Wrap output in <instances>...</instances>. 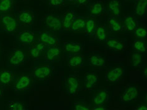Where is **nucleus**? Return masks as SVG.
<instances>
[{"label": "nucleus", "instance_id": "58836bf2", "mask_svg": "<svg viewBox=\"0 0 147 110\" xmlns=\"http://www.w3.org/2000/svg\"><path fill=\"white\" fill-rule=\"evenodd\" d=\"M143 76H144L145 79H146V75H147V68H146V66H145L144 68H143Z\"/></svg>", "mask_w": 147, "mask_h": 110}, {"label": "nucleus", "instance_id": "1a4fd4ad", "mask_svg": "<svg viewBox=\"0 0 147 110\" xmlns=\"http://www.w3.org/2000/svg\"><path fill=\"white\" fill-rule=\"evenodd\" d=\"M45 49V59L49 62L55 61L57 58L59 57L60 54H61V50H60L57 45L47 46Z\"/></svg>", "mask_w": 147, "mask_h": 110}, {"label": "nucleus", "instance_id": "0eeeda50", "mask_svg": "<svg viewBox=\"0 0 147 110\" xmlns=\"http://www.w3.org/2000/svg\"><path fill=\"white\" fill-rule=\"evenodd\" d=\"M25 54L21 50L15 49L12 51L9 55L8 62L13 65H18L21 64L24 61Z\"/></svg>", "mask_w": 147, "mask_h": 110}, {"label": "nucleus", "instance_id": "6e6552de", "mask_svg": "<svg viewBox=\"0 0 147 110\" xmlns=\"http://www.w3.org/2000/svg\"><path fill=\"white\" fill-rule=\"evenodd\" d=\"M18 40L23 45H30L35 40V34L31 31L25 30L18 35Z\"/></svg>", "mask_w": 147, "mask_h": 110}, {"label": "nucleus", "instance_id": "412c9836", "mask_svg": "<svg viewBox=\"0 0 147 110\" xmlns=\"http://www.w3.org/2000/svg\"><path fill=\"white\" fill-rule=\"evenodd\" d=\"M108 9L113 16H118L121 11V5L119 0H111L108 4Z\"/></svg>", "mask_w": 147, "mask_h": 110}, {"label": "nucleus", "instance_id": "4be33fe9", "mask_svg": "<svg viewBox=\"0 0 147 110\" xmlns=\"http://www.w3.org/2000/svg\"><path fill=\"white\" fill-rule=\"evenodd\" d=\"M147 7V0H136L135 5V12L138 15L145 14Z\"/></svg>", "mask_w": 147, "mask_h": 110}, {"label": "nucleus", "instance_id": "f03ea898", "mask_svg": "<svg viewBox=\"0 0 147 110\" xmlns=\"http://www.w3.org/2000/svg\"><path fill=\"white\" fill-rule=\"evenodd\" d=\"M3 27L4 30L8 33L15 32L18 26V20L13 15H4L1 16Z\"/></svg>", "mask_w": 147, "mask_h": 110}, {"label": "nucleus", "instance_id": "7ed1b4c3", "mask_svg": "<svg viewBox=\"0 0 147 110\" xmlns=\"http://www.w3.org/2000/svg\"><path fill=\"white\" fill-rule=\"evenodd\" d=\"M125 72V68L123 66H117L108 70L105 75V79L107 81L111 82H116L121 79Z\"/></svg>", "mask_w": 147, "mask_h": 110}, {"label": "nucleus", "instance_id": "4468645a", "mask_svg": "<svg viewBox=\"0 0 147 110\" xmlns=\"http://www.w3.org/2000/svg\"><path fill=\"white\" fill-rule=\"evenodd\" d=\"M34 15L31 11H22L20 12L18 16L19 22L22 25H30L32 24Z\"/></svg>", "mask_w": 147, "mask_h": 110}, {"label": "nucleus", "instance_id": "5701e85b", "mask_svg": "<svg viewBox=\"0 0 147 110\" xmlns=\"http://www.w3.org/2000/svg\"><path fill=\"white\" fill-rule=\"evenodd\" d=\"M125 23L126 27L129 32H133L137 28L138 26V22L134 16H129L125 18Z\"/></svg>", "mask_w": 147, "mask_h": 110}, {"label": "nucleus", "instance_id": "a878e982", "mask_svg": "<svg viewBox=\"0 0 147 110\" xmlns=\"http://www.w3.org/2000/svg\"><path fill=\"white\" fill-rule=\"evenodd\" d=\"M13 6V0H0V13H6L11 11Z\"/></svg>", "mask_w": 147, "mask_h": 110}, {"label": "nucleus", "instance_id": "79ce46f5", "mask_svg": "<svg viewBox=\"0 0 147 110\" xmlns=\"http://www.w3.org/2000/svg\"><path fill=\"white\" fill-rule=\"evenodd\" d=\"M67 1H74V0H67Z\"/></svg>", "mask_w": 147, "mask_h": 110}, {"label": "nucleus", "instance_id": "393cba45", "mask_svg": "<svg viewBox=\"0 0 147 110\" xmlns=\"http://www.w3.org/2000/svg\"><path fill=\"white\" fill-rule=\"evenodd\" d=\"M95 39L98 41L105 42L106 40V33L105 28L102 26H96L95 30Z\"/></svg>", "mask_w": 147, "mask_h": 110}, {"label": "nucleus", "instance_id": "f3484780", "mask_svg": "<svg viewBox=\"0 0 147 110\" xmlns=\"http://www.w3.org/2000/svg\"><path fill=\"white\" fill-rule=\"evenodd\" d=\"M86 20L83 17H76L74 18L71 25V30L73 32H81L85 30Z\"/></svg>", "mask_w": 147, "mask_h": 110}, {"label": "nucleus", "instance_id": "6ab92c4d", "mask_svg": "<svg viewBox=\"0 0 147 110\" xmlns=\"http://www.w3.org/2000/svg\"><path fill=\"white\" fill-rule=\"evenodd\" d=\"M64 49L67 52L72 54H76L82 51V45L79 43L67 42L64 44Z\"/></svg>", "mask_w": 147, "mask_h": 110}, {"label": "nucleus", "instance_id": "473e14b6", "mask_svg": "<svg viewBox=\"0 0 147 110\" xmlns=\"http://www.w3.org/2000/svg\"><path fill=\"white\" fill-rule=\"evenodd\" d=\"M133 48L136 52H145L146 51L145 42L143 40H135L133 44Z\"/></svg>", "mask_w": 147, "mask_h": 110}, {"label": "nucleus", "instance_id": "e433bc0d", "mask_svg": "<svg viewBox=\"0 0 147 110\" xmlns=\"http://www.w3.org/2000/svg\"><path fill=\"white\" fill-rule=\"evenodd\" d=\"M107 108L106 107H103V106H99V105H96L94 108H92V109L94 110H100V109H106Z\"/></svg>", "mask_w": 147, "mask_h": 110}, {"label": "nucleus", "instance_id": "c756f323", "mask_svg": "<svg viewBox=\"0 0 147 110\" xmlns=\"http://www.w3.org/2000/svg\"><path fill=\"white\" fill-rule=\"evenodd\" d=\"M6 107L8 109L11 110H23L25 109L22 103L15 101H8L6 104Z\"/></svg>", "mask_w": 147, "mask_h": 110}, {"label": "nucleus", "instance_id": "4c0bfd02", "mask_svg": "<svg viewBox=\"0 0 147 110\" xmlns=\"http://www.w3.org/2000/svg\"><path fill=\"white\" fill-rule=\"evenodd\" d=\"M135 109H138V110H146V106L145 105H141L140 107H135Z\"/></svg>", "mask_w": 147, "mask_h": 110}, {"label": "nucleus", "instance_id": "2f4dec72", "mask_svg": "<svg viewBox=\"0 0 147 110\" xmlns=\"http://www.w3.org/2000/svg\"><path fill=\"white\" fill-rule=\"evenodd\" d=\"M107 45L110 49H113L115 50H118V51H121L124 47V45H123L121 42H119L118 40H110L107 43Z\"/></svg>", "mask_w": 147, "mask_h": 110}, {"label": "nucleus", "instance_id": "aec40b11", "mask_svg": "<svg viewBox=\"0 0 147 110\" xmlns=\"http://www.w3.org/2000/svg\"><path fill=\"white\" fill-rule=\"evenodd\" d=\"M13 72L7 70H3L0 72V85L5 86L9 84L13 80Z\"/></svg>", "mask_w": 147, "mask_h": 110}, {"label": "nucleus", "instance_id": "72a5a7b5", "mask_svg": "<svg viewBox=\"0 0 147 110\" xmlns=\"http://www.w3.org/2000/svg\"><path fill=\"white\" fill-rule=\"evenodd\" d=\"M135 35L137 38H144L147 36L146 30L143 28H138L135 30Z\"/></svg>", "mask_w": 147, "mask_h": 110}, {"label": "nucleus", "instance_id": "9b49d317", "mask_svg": "<svg viewBox=\"0 0 147 110\" xmlns=\"http://www.w3.org/2000/svg\"><path fill=\"white\" fill-rule=\"evenodd\" d=\"M31 80L28 76H22L16 81L14 89L16 91H23L27 89L30 85Z\"/></svg>", "mask_w": 147, "mask_h": 110}, {"label": "nucleus", "instance_id": "b1692460", "mask_svg": "<svg viewBox=\"0 0 147 110\" xmlns=\"http://www.w3.org/2000/svg\"><path fill=\"white\" fill-rule=\"evenodd\" d=\"M90 64L94 67H101L105 64V60L99 55H92L89 59Z\"/></svg>", "mask_w": 147, "mask_h": 110}, {"label": "nucleus", "instance_id": "f8f14e48", "mask_svg": "<svg viewBox=\"0 0 147 110\" xmlns=\"http://www.w3.org/2000/svg\"><path fill=\"white\" fill-rule=\"evenodd\" d=\"M46 45L43 43H37L29 48L28 54L33 59H38L43 52H45Z\"/></svg>", "mask_w": 147, "mask_h": 110}, {"label": "nucleus", "instance_id": "f704fd0d", "mask_svg": "<svg viewBox=\"0 0 147 110\" xmlns=\"http://www.w3.org/2000/svg\"><path fill=\"white\" fill-rule=\"evenodd\" d=\"M74 109L76 110H88L90 108L87 106L85 103H76L74 105Z\"/></svg>", "mask_w": 147, "mask_h": 110}, {"label": "nucleus", "instance_id": "bb28decb", "mask_svg": "<svg viewBox=\"0 0 147 110\" xmlns=\"http://www.w3.org/2000/svg\"><path fill=\"white\" fill-rule=\"evenodd\" d=\"M96 23L93 19H88L86 20L85 30L89 35H92L96 30Z\"/></svg>", "mask_w": 147, "mask_h": 110}, {"label": "nucleus", "instance_id": "423d86ee", "mask_svg": "<svg viewBox=\"0 0 147 110\" xmlns=\"http://www.w3.org/2000/svg\"><path fill=\"white\" fill-rule=\"evenodd\" d=\"M46 24L53 30H59L62 28V22L57 15L50 14L45 19Z\"/></svg>", "mask_w": 147, "mask_h": 110}, {"label": "nucleus", "instance_id": "a211bd4d", "mask_svg": "<svg viewBox=\"0 0 147 110\" xmlns=\"http://www.w3.org/2000/svg\"><path fill=\"white\" fill-rule=\"evenodd\" d=\"M83 61H84L83 55L81 54L76 53L69 57L68 64L70 67H77L82 64Z\"/></svg>", "mask_w": 147, "mask_h": 110}, {"label": "nucleus", "instance_id": "a19ab883", "mask_svg": "<svg viewBox=\"0 0 147 110\" xmlns=\"http://www.w3.org/2000/svg\"><path fill=\"white\" fill-rule=\"evenodd\" d=\"M3 92H4V90H3L2 86H0V97H1L3 94Z\"/></svg>", "mask_w": 147, "mask_h": 110}, {"label": "nucleus", "instance_id": "ea45409f", "mask_svg": "<svg viewBox=\"0 0 147 110\" xmlns=\"http://www.w3.org/2000/svg\"><path fill=\"white\" fill-rule=\"evenodd\" d=\"M88 0H77V1L79 3V5H84L86 3Z\"/></svg>", "mask_w": 147, "mask_h": 110}, {"label": "nucleus", "instance_id": "c85d7f7f", "mask_svg": "<svg viewBox=\"0 0 147 110\" xmlns=\"http://www.w3.org/2000/svg\"><path fill=\"white\" fill-rule=\"evenodd\" d=\"M102 10L103 5L101 1H98L93 3L90 7V13L94 15H98L101 14Z\"/></svg>", "mask_w": 147, "mask_h": 110}, {"label": "nucleus", "instance_id": "20e7f679", "mask_svg": "<svg viewBox=\"0 0 147 110\" xmlns=\"http://www.w3.org/2000/svg\"><path fill=\"white\" fill-rule=\"evenodd\" d=\"M138 87L136 85L129 84L125 88L121 96L123 103H129L134 100L138 95Z\"/></svg>", "mask_w": 147, "mask_h": 110}, {"label": "nucleus", "instance_id": "2eb2a0df", "mask_svg": "<svg viewBox=\"0 0 147 110\" xmlns=\"http://www.w3.org/2000/svg\"><path fill=\"white\" fill-rule=\"evenodd\" d=\"M75 18V12L72 10L67 11L62 20V27L64 30H68L71 27L72 23Z\"/></svg>", "mask_w": 147, "mask_h": 110}, {"label": "nucleus", "instance_id": "9d476101", "mask_svg": "<svg viewBox=\"0 0 147 110\" xmlns=\"http://www.w3.org/2000/svg\"><path fill=\"white\" fill-rule=\"evenodd\" d=\"M109 92L108 90H101L95 93L93 96V103L95 105L102 106L108 101Z\"/></svg>", "mask_w": 147, "mask_h": 110}, {"label": "nucleus", "instance_id": "cd10ccee", "mask_svg": "<svg viewBox=\"0 0 147 110\" xmlns=\"http://www.w3.org/2000/svg\"><path fill=\"white\" fill-rule=\"evenodd\" d=\"M108 22H109L110 28L111 29L112 31L118 32L121 30V23H120L118 20H117L115 17H113V16L110 17L108 19Z\"/></svg>", "mask_w": 147, "mask_h": 110}, {"label": "nucleus", "instance_id": "c9c22d12", "mask_svg": "<svg viewBox=\"0 0 147 110\" xmlns=\"http://www.w3.org/2000/svg\"><path fill=\"white\" fill-rule=\"evenodd\" d=\"M50 6L53 7H58L63 3V0H49Z\"/></svg>", "mask_w": 147, "mask_h": 110}, {"label": "nucleus", "instance_id": "f257e3e1", "mask_svg": "<svg viewBox=\"0 0 147 110\" xmlns=\"http://www.w3.org/2000/svg\"><path fill=\"white\" fill-rule=\"evenodd\" d=\"M79 88V78L77 74L69 75L65 82V91L69 96H74Z\"/></svg>", "mask_w": 147, "mask_h": 110}, {"label": "nucleus", "instance_id": "ddd939ff", "mask_svg": "<svg viewBox=\"0 0 147 110\" xmlns=\"http://www.w3.org/2000/svg\"><path fill=\"white\" fill-rule=\"evenodd\" d=\"M40 41L46 46L57 45L58 44V39L56 36L52 35L49 32H43L40 35Z\"/></svg>", "mask_w": 147, "mask_h": 110}, {"label": "nucleus", "instance_id": "39448f33", "mask_svg": "<svg viewBox=\"0 0 147 110\" xmlns=\"http://www.w3.org/2000/svg\"><path fill=\"white\" fill-rule=\"evenodd\" d=\"M52 69L49 65H43L36 67L33 71L35 78L38 80H43L49 78L51 74Z\"/></svg>", "mask_w": 147, "mask_h": 110}, {"label": "nucleus", "instance_id": "dca6fc26", "mask_svg": "<svg viewBox=\"0 0 147 110\" xmlns=\"http://www.w3.org/2000/svg\"><path fill=\"white\" fill-rule=\"evenodd\" d=\"M84 86L86 89H90L94 87L99 81L98 76L94 72H88L85 74Z\"/></svg>", "mask_w": 147, "mask_h": 110}, {"label": "nucleus", "instance_id": "7c9ffc66", "mask_svg": "<svg viewBox=\"0 0 147 110\" xmlns=\"http://www.w3.org/2000/svg\"><path fill=\"white\" fill-rule=\"evenodd\" d=\"M132 58H133V64L135 67L139 66L143 62V60H144L143 53L138 52L134 53L132 55Z\"/></svg>", "mask_w": 147, "mask_h": 110}]
</instances>
